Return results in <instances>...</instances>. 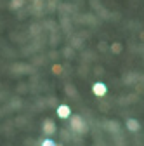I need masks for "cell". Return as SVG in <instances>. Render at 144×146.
<instances>
[{"label": "cell", "mask_w": 144, "mask_h": 146, "mask_svg": "<svg viewBox=\"0 0 144 146\" xmlns=\"http://www.w3.org/2000/svg\"><path fill=\"white\" fill-rule=\"evenodd\" d=\"M71 131L77 134H85L87 132V123L80 115H71Z\"/></svg>", "instance_id": "1"}, {"label": "cell", "mask_w": 144, "mask_h": 146, "mask_svg": "<svg viewBox=\"0 0 144 146\" xmlns=\"http://www.w3.org/2000/svg\"><path fill=\"white\" fill-rule=\"evenodd\" d=\"M42 129H44V134L52 136L56 132V123H54V120H50V118H45L44 123H42Z\"/></svg>", "instance_id": "2"}, {"label": "cell", "mask_w": 144, "mask_h": 146, "mask_svg": "<svg viewBox=\"0 0 144 146\" xmlns=\"http://www.w3.org/2000/svg\"><path fill=\"white\" fill-rule=\"evenodd\" d=\"M106 85L104 84H101V82H96L94 85H92V92L96 94V96H104L106 94Z\"/></svg>", "instance_id": "3"}, {"label": "cell", "mask_w": 144, "mask_h": 146, "mask_svg": "<svg viewBox=\"0 0 144 146\" xmlns=\"http://www.w3.org/2000/svg\"><path fill=\"white\" fill-rule=\"evenodd\" d=\"M69 115H71V110H69L68 104H61V106H57V117H59V118H68Z\"/></svg>", "instance_id": "4"}, {"label": "cell", "mask_w": 144, "mask_h": 146, "mask_svg": "<svg viewBox=\"0 0 144 146\" xmlns=\"http://www.w3.org/2000/svg\"><path fill=\"white\" fill-rule=\"evenodd\" d=\"M125 125H127V129H129L130 132H137V131L141 129V123H139L135 118H129L127 122H125Z\"/></svg>", "instance_id": "5"}, {"label": "cell", "mask_w": 144, "mask_h": 146, "mask_svg": "<svg viewBox=\"0 0 144 146\" xmlns=\"http://www.w3.org/2000/svg\"><path fill=\"white\" fill-rule=\"evenodd\" d=\"M23 4H24L23 0H11V7H12V9H21Z\"/></svg>", "instance_id": "6"}, {"label": "cell", "mask_w": 144, "mask_h": 146, "mask_svg": "<svg viewBox=\"0 0 144 146\" xmlns=\"http://www.w3.org/2000/svg\"><path fill=\"white\" fill-rule=\"evenodd\" d=\"M40 146H56V143H54L52 139H44Z\"/></svg>", "instance_id": "7"}, {"label": "cell", "mask_w": 144, "mask_h": 146, "mask_svg": "<svg viewBox=\"0 0 144 146\" xmlns=\"http://www.w3.org/2000/svg\"><path fill=\"white\" fill-rule=\"evenodd\" d=\"M113 50H115V52H120V50H122L120 44H115V45H113Z\"/></svg>", "instance_id": "8"}, {"label": "cell", "mask_w": 144, "mask_h": 146, "mask_svg": "<svg viewBox=\"0 0 144 146\" xmlns=\"http://www.w3.org/2000/svg\"><path fill=\"white\" fill-rule=\"evenodd\" d=\"M54 71H56V73H61L63 68H61V66H54Z\"/></svg>", "instance_id": "9"}, {"label": "cell", "mask_w": 144, "mask_h": 146, "mask_svg": "<svg viewBox=\"0 0 144 146\" xmlns=\"http://www.w3.org/2000/svg\"><path fill=\"white\" fill-rule=\"evenodd\" d=\"M56 146H63V144H56Z\"/></svg>", "instance_id": "10"}]
</instances>
